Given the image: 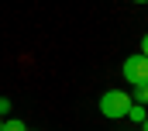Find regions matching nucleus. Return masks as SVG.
<instances>
[{
    "instance_id": "6e6552de",
    "label": "nucleus",
    "mask_w": 148,
    "mask_h": 131,
    "mask_svg": "<svg viewBox=\"0 0 148 131\" xmlns=\"http://www.w3.org/2000/svg\"><path fill=\"white\" fill-rule=\"evenodd\" d=\"M141 131H148V117H145V121H141Z\"/></svg>"
},
{
    "instance_id": "423d86ee",
    "label": "nucleus",
    "mask_w": 148,
    "mask_h": 131,
    "mask_svg": "<svg viewBox=\"0 0 148 131\" xmlns=\"http://www.w3.org/2000/svg\"><path fill=\"white\" fill-rule=\"evenodd\" d=\"M0 117H10V100L0 97Z\"/></svg>"
},
{
    "instance_id": "39448f33",
    "label": "nucleus",
    "mask_w": 148,
    "mask_h": 131,
    "mask_svg": "<svg viewBox=\"0 0 148 131\" xmlns=\"http://www.w3.org/2000/svg\"><path fill=\"white\" fill-rule=\"evenodd\" d=\"M0 131H28V124L17 121V117H3V128H0Z\"/></svg>"
},
{
    "instance_id": "1a4fd4ad",
    "label": "nucleus",
    "mask_w": 148,
    "mask_h": 131,
    "mask_svg": "<svg viewBox=\"0 0 148 131\" xmlns=\"http://www.w3.org/2000/svg\"><path fill=\"white\" fill-rule=\"evenodd\" d=\"M134 3H148V0H134Z\"/></svg>"
},
{
    "instance_id": "9d476101",
    "label": "nucleus",
    "mask_w": 148,
    "mask_h": 131,
    "mask_svg": "<svg viewBox=\"0 0 148 131\" xmlns=\"http://www.w3.org/2000/svg\"><path fill=\"white\" fill-rule=\"evenodd\" d=\"M0 128H3V117H0Z\"/></svg>"
},
{
    "instance_id": "0eeeda50",
    "label": "nucleus",
    "mask_w": 148,
    "mask_h": 131,
    "mask_svg": "<svg viewBox=\"0 0 148 131\" xmlns=\"http://www.w3.org/2000/svg\"><path fill=\"white\" fill-rule=\"evenodd\" d=\"M138 52H141V55H145V59H148V34H145V38H141V48H138Z\"/></svg>"
},
{
    "instance_id": "f03ea898",
    "label": "nucleus",
    "mask_w": 148,
    "mask_h": 131,
    "mask_svg": "<svg viewBox=\"0 0 148 131\" xmlns=\"http://www.w3.org/2000/svg\"><path fill=\"white\" fill-rule=\"evenodd\" d=\"M121 72H124V83H127V86H141V83H148V59L141 52H134V55L124 59Z\"/></svg>"
},
{
    "instance_id": "7ed1b4c3",
    "label": "nucleus",
    "mask_w": 148,
    "mask_h": 131,
    "mask_svg": "<svg viewBox=\"0 0 148 131\" xmlns=\"http://www.w3.org/2000/svg\"><path fill=\"white\" fill-rule=\"evenodd\" d=\"M127 117H131V121H134V124H141V121H145V117H148V110H145V103H131V107H127Z\"/></svg>"
},
{
    "instance_id": "f257e3e1",
    "label": "nucleus",
    "mask_w": 148,
    "mask_h": 131,
    "mask_svg": "<svg viewBox=\"0 0 148 131\" xmlns=\"http://www.w3.org/2000/svg\"><path fill=\"white\" fill-rule=\"evenodd\" d=\"M127 107H131V93H127V90H107V93L100 97V114H103L107 121L127 117Z\"/></svg>"
},
{
    "instance_id": "20e7f679",
    "label": "nucleus",
    "mask_w": 148,
    "mask_h": 131,
    "mask_svg": "<svg viewBox=\"0 0 148 131\" xmlns=\"http://www.w3.org/2000/svg\"><path fill=\"white\" fill-rule=\"evenodd\" d=\"M131 103H148V83L131 86Z\"/></svg>"
}]
</instances>
